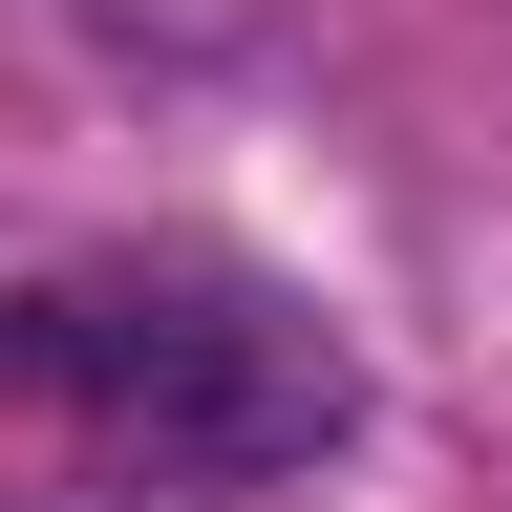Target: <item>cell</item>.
Segmentation results:
<instances>
[{
  "mask_svg": "<svg viewBox=\"0 0 512 512\" xmlns=\"http://www.w3.org/2000/svg\"><path fill=\"white\" fill-rule=\"evenodd\" d=\"M107 43H171V64H235V43H278L299 0H86Z\"/></svg>",
  "mask_w": 512,
  "mask_h": 512,
  "instance_id": "obj_2",
  "label": "cell"
},
{
  "mask_svg": "<svg viewBox=\"0 0 512 512\" xmlns=\"http://www.w3.org/2000/svg\"><path fill=\"white\" fill-rule=\"evenodd\" d=\"M0 406H43L128 491H278L363 427V363L235 256H86L0 299Z\"/></svg>",
  "mask_w": 512,
  "mask_h": 512,
  "instance_id": "obj_1",
  "label": "cell"
}]
</instances>
